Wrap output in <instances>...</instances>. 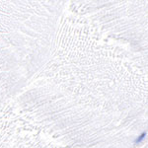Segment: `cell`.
<instances>
[{"mask_svg": "<svg viewBox=\"0 0 148 148\" xmlns=\"http://www.w3.org/2000/svg\"><path fill=\"white\" fill-rule=\"evenodd\" d=\"M145 136H146V133H142V135H141V136H140L139 138H137V139H136V141H135V143H138V142L142 141V140L145 138Z\"/></svg>", "mask_w": 148, "mask_h": 148, "instance_id": "1", "label": "cell"}]
</instances>
